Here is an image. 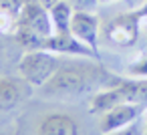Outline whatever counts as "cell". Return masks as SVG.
Returning <instances> with one entry per match:
<instances>
[{
	"label": "cell",
	"instance_id": "cell-1",
	"mask_svg": "<svg viewBox=\"0 0 147 135\" xmlns=\"http://www.w3.org/2000/svg\"><path fill=\"white\" fill-rule=\"evenodd\" d=\"M123 77L107 71L97 59L65 61L51 77L47 85L40 87L45 97H79L85 93H97L119 85Z\"/></svg>",
	"mask_w": 147,
	"mask_h": 135
},
{
	"label": "cell",
	"instance_id": "cell-2",
	"mask_svg": "<svg viewBox=\"0 0 147 135\" xmlns=\"http://www.w3.org/2000/svg\"><path fill=\"white\" fill-rule=\"evenodd\" d=\"M53 34H55V26L51 20V12L38 0H26L16 22V32H14L16 45H20L24 51L42 49Z\"/></svg>",
	"mask_w": 147,
	"mask_h": 135
},
{
	"label": "cell",
	"instance_id": "cell-3",
	"mask_svg": "<svg viewBox=\"0 0 147 135\" xmlns=\"http://www.w3.org/2000/svg\"><path fill=\"white\" fill-rule=\"evenodd\" d=\"M121 103H133L147 107V79H123L111 89L97 91L91 97V113L103 115Z\"/></svg>",
	"mask_w": 147,
	"mask_h": 135
},
{
	"label": "cell",
	"instance_id": "cell-4",
	"mask_svg": "<svg viewBox=\"0 0 147 135\" xmlns=\"http://www.w3.org/2000/svg\"><path fill=\"white\" fill-rule=\"evenodd\" d=\"M61 63H63L61 57L51 51H42V49L24 51V55L18 59V75L30 87L40 89L51 81V77L57 73Z\"/></svg>",
	"mask_w": 147,
	"mask_h": 135
},
{
	"label": "cell",
	"instance_id": "cell-5",
	"mask_svg": "<svg viewBox=\"0 0 147 135\" xmlns=\"http://www.w3.org/2000/svg\"><path fill=\"white\" fill-rule=\"evenodd\" d=\"M103 34L115 47H121V49L133 47L141 34V18L137 10L121 12L115 18H109L103 26Z\"/></svg>",
	"mask_w": 147,
	"mask_h": 135
},
{
	"label": "cell",
	"instance_id": "cell-6",
	"mask_svg": "<svg viewBox=\"0 0 147 135\" xmlns=\"http://www.w3.org/2000/svg\"><path fill=\"white\" fill-rule=\"evenodd\" d=\"M143 109H145L143 105H133V103L115 105L113 109H109L103 115H99V133L109 135L113 131H119V129L127 127L129 123H133L135 119L141 117Z\"/></svg>",
	"mask_w": 147,
	"mask_h": 135
},
{
	"label": "cell",
	"instance_id": "cell-7",
	"mask_svg": "<svg viewBox=\"0 0 147 135\" xmlns=\"http://www.w3.org/2000/svg\"><path fill=\"white\" fill-rule=\"evenodd\" d=\"M99 28H101V22H99V16L93 14V12H73V18H71V32L81 41L85 43L99 59H101V53H99Z\"/></svg>",
	"mask_w": 147,
	"mask_h": 135
},
{
	"label": "cell",
	"instance_id": "cell-8",
	"mask_svg": "<svg viewBox=\"0 0 147 135\" xmlns=\"http://www.w3.org/2000/svg\"><path fill=\"white\" fill-rule=\"evenodd\" d=\"M42 51H51L55 55L65 57H81V59H97L101 61L85 43H81L73 32H55L42 47Z\"/></svg>",
	"mask_w": 147,
	"mask_h": 135
},
{
	"label": "cell",
	"instance_id": "cell-9",
	"mask_svg": "<svg viewBox=\"0 0 147 135\" xmlns=\"http://www.w3.org/2000/svg\"><path fill=\"white\" fill-rule=\"evenodd\" d=\"M79 121L71 113H45L36 123V135H79Z\"/></svg>",
	"mask_w": 147,
	"mask_h": 135
},
{
	"label": "cell",
	"instance_id": "cell-10",
	"mask_svg": "<svg viewBox=\"0 0 147 135\" xmlns=\"http://www.w3.org/2000/svg\"><path fill=\"white\" fill-rule=\"evenodd\" d=\"M30 89L32 87L22 77L0 75V111H10L16 105H20L28 97Z\"/></svg>",
	"mask_w": 147,
	"mask_h": 135
},
{
	"label": "cell",
	"instance_id": "cell-11",
	"mask_svg": "<svg viewBox=\"0 0 147 135\" xmlns=\"http://www.w3.org/2000/svg\"><path fill=\"white\" fill-rule=\"evenodd\" d=\"M24 2L26 0H0V34L14 36Z\"/></svg>",
	"mask_w": 147,
	"mask_h": 135
},
{
	"label": "cell",
	"instance_id": "cell-12",
	"mask_svg": "<svg viewBox=\"0 0 147 135\" xmlns=\"http://www.w3.org/2000/svg\"><path fill=\"white\" fill-rule=\"evenodd\" d=\"M51 20L55 26V32H71V18H73V8L69 4V0H61L59 4H55L51 10Z\"/></svg>",
	"mask_w": 147,
	"mask_h": 135
},
{
	"label": "cell",
	"instance_id": "cell-13",
	"mask_svg": "<svg viewBox=\"0 0 147 135\" xmlns=\"http://www.w3.org/2000/svg\"><path fill=\"white\" fill-rule=\"evenodd\" d=\"M109 135H147V127H145V123H143L141 117H139V119H135L133 123H129L127 127H123V129H119V131H113V133H109Z\"/></svg>",
	"mask_w": 147,
	"mask_h": 135
},
{
	"label": "cell",
	"instance_id": "cell-14",
	"mask_svg": "<svg viewBox=\"0 0 147 135\" xmlns=\"http://www.w3.org/2000/svg\"><path fill=\"white\" fill-rule=\"evenodd\" d=\"M129 75H133L135 79H147V53H143L133 65H129Z\"/></svg>",
	"mask_w": 147,
	"mask_h": 135
},
{
	"label": "cell",
	"instance_id": "cell-15",
	"mask_svg": "<svg viewBox=\"0 0 147 135\" xmlns=\"http://www.w3.org/2000/svg\"><path fill=\"white\" fill-rule=\"evenodd\" d=\"M69 4L75 12H95L101 2L99 0H69Z\"/></svg>",
	"mask_w": 147,
	"mask_h": 135
},
{
	"label": "cell",
	"instance_id": "cell-16",
	"mask_svg": "<svg viewBox=\"0 0 147 135\" xmlns=\"http://www.w3.org/2000/svg\"><path fill=\"white\" fill-rule=\"evenodd\" d=\"M6 34H0V65L6 61V55H8V49H6V41H4Z\"/></svg>",
	"mask_w": 147,
	"mask_h": 135
},
{
	"label": "cell",
	"instance_id": "cell-17",
	"mask_svg": "<svg viewBox=\"0 0 147 135\" xmlns=\"http://www.w3.org/2000/svg\"><path fill=\"white\" fill-rule=\"evenodd\" d=\"M137 10V14H139V18H141V22H145L147 24V0H145V4L143 6H139V8H135Z\"/></svg>",
	"mask_w": 147,
	"mask_h": 135
},
{
	"label": "cell",
	"instance_id": "cell-18",
	"mask_svg": "<svg viewBox=\"0 0 147 135\" xmlns=\"http://www.w3.org/2000/svg\"><path fill=\"white\" fill-rule=\"evenodd\" d=\"M38 2H40V4H42L47 10H51L55 4H59V2H61V0H38Z\"/></svg>",
	"mask_w": 147,
	"mask_h": 135
},
{
	"label": "cell",
	"instance_id": "cell-19",
	"mask_svg": "<svg viewBox=\"0 0 147 135\" xmlns=\"http://www.w3.org/2000/svg\"><path fill=\"white\" fill-rule=\"evenodd\" d=\"M99 2H115V0H99Z\"/></svg>",
	"mask_w": 147,
	"mask_h": 135
}]
</instances>
